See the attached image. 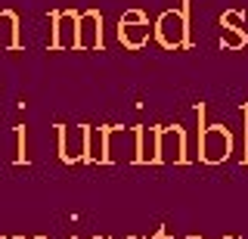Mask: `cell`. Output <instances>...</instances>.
<instances>
[{
    "label": "cell",
    "instance_id": "1",
    "mask_svg": "<svg viewBox=\"0 0 248 239\" xmlns=\"http://www.w3.org/2000/svg\"><path fill=\"white\" fill-rule=\"evenodd\" d=\"M186 13H189V3L183 0L180 10H168L161 13L158 22H155V34L165 44L168 50H180L189 44V22H186Z\"/></svg>",
    "mask_w": 248,
    "mask_h": 239
},
{
    "label": "cell",
    "instance_id": "2",
    "mask_svg": "<svg viewBox=\"0 0 248 239\" xmlns=\"http://www.w3.org/2000/svg\"><path fill=\"white\" fill-rule=\"evenodd\" d=\"M232 152V137L223 125H208L202 130V161L208 165H220Z\"/></svg>",
    "mask_w": 248,
    "mask_h": 239
},
{
    "label": "cell",
    "instance_id": "3",
    "mask_svg": "<svg viewBox=\"0 0 248 239\" xmlns=\"http://www.w3.org/2000/svg\"><path fill=\"white\" fill-rule=\"evenodd\" d=\"M78 50H96L103 47V16L96 10H87L78 16Z\"/></svg>",
    "mask_w": 248,
    "mask_h": 239
},
{
    "label": "cell",
    "instance_id": "4",
    "mask_svg": "<svg viewBox=\"0 0 248 239\" xmlns=\"http://www.w3.org/2000/svg\"><path fill=\"white\" fill-rule=\"evenodd\" d=\"M158 161H186L183 127H158Z\"/></svg>",
    "mask_w": 248,
    "mask_h": 239
},
{
    "label": "cell",
    "instance_id": "5",
    "mask_svg": "<svg viewBox=\"0 0 248 239\" xmlns=\"http://www.w3.org/2000/svg\"><path fill=\"white\" fill-rule=\"evenodd\" d=\"M59 149L65 161L84 159L87 152V125H78V127H59Z\"/></svg>",
    "mask_w": 248,
    "mask_h": 239
},
{
    "label": "cell",
    "instance_id": "6",
    "mask_svg": "<svg viewBox=\"0 0 248 239\" xmlns=\"http://www.w3.org/2000/svg\"><path fill=\"white\" fill-rule=\"evenodd\" d=\"M53 25H56V32H53V47L56 50L75 47V41H78V16L75 13H53Z\"/></svg>",
    "mask_w": 248,
    "mask_h": 239
},
{
    "label": "cell",
    "instance_id": "7",
    "mask_svg": "<svg viewBox=\"0 0 248 239\" xmlns=\"http://www.w3.org/2000/svg\"><path fill=\"white\" fill-rule=\"evenodd\" d=\"M137 161H158V127H137Z\"/></svg>",
    "mask_w": 248,
    "mask_h": 239
},
{
    "label": "cell",
    "instance_id": "8",
    "mask_svg": "<svg viewBox=\"0 0 248 239\" xmlns=\"http://www.w3.org/2000/svg\"><path fill=\"white\" fill-rule=\"evenodd\" d=\"M118 37H121L124 47L140 50L146 44V37H149V25H146V22H121V25H118Z\"/></svg>",
    "mask_w": 248,
    "mask_h": 239
},
{
    "label": "cell",
    "instance_id": "9",
    "mask_svg": "<svg viewBox=\"0 0 248 239\" xmlns=\"http://www.w3.org/2000/svg\"><path fill=\"white\" fill-rule=\"evenodd\" d=\"M87 161H108L106 159V130L87 127V152H84Z\"/></svg>",
    "mask_w": 248,
    "mask_h": 239
},
{
    "label": "cell",
    "instance_id": "10",
    "mask_svg": "<svg viewBox=\"0 0 248 239\" xmlns=\"http://www.w3.org/2000/svg\"><path fill=\"white\" fill-rule=\"evenodd\" d=\"M245 44H248V32H245V28L223 25V32H220V47L223 50H242Z\"/></svg>",
    "mask_w": 248,
    "mask_h": 239
},
{
    "label": "cell",
    "instance_id": "11",
    "mask_svg": "<svg viewBox=\"0 0 248 239\" xmlns=\"http://www.w3.org/2000/svg\"><path fill=\"white\" fill-rule=\"evenodd\" d=\"M16 16L13 13H0V47H16Z\"/></svg>",
    "mask_w": 248,
    "mask_h": 239
},
{
    "label": "cell",
    "instance_id": "12",
    "mask_svg": "<svg viewBox=\"0 0 248 239\" xmlns=\"http://www.w3.org/2000/svg\"><path fill=\"white\" fill-rule=\"evenodd\" d=\"M220 25H230V28H242L245 25V13L242 10H227L220 16Z\"/></svg>",
    "mask_w": 248,
    "mask_h": 239
},
{
    "label": "cell",
    "instance_id": "13",
    "mask_svg": "<svg viewBox=\"0 0 248 239\" xmlns=\"http://www.w3.org/2000/svg\"><path fill=\"white\" fill-rule=\"evenodd\" d=\"M121 22H146V16H143L140 10H127V13L121 16Z\"/></svg>",
    "mask_w": 248,
    "mask_h": 239
},
{
    "label": "cell",
    "instance_id": "14",
    "mask_svg": "<svg viewBox=\"0 0 248 239\" xmlns=\"http://www.w3.org/2000/svg\"><path fill=\"white\" fill-rule=\"evenodd\" d=\"M158 239H165V233H158Z\"/></svg>",
    "mask_w": 248,
    "mask_h": 239
},
{
    "label": "cell",
    "instance_id": "15",
    "mask_svg": "<svg viewBox=\"0 0 248 239\" xmlns=\"http://www.w3.org/2000/svg\"><path fill=\"white\" fill-rule=\"evenodd\" d=\"M230 239H239V236H230Z\"/></svg>",
    "mask_w": 248,
    "mask_h": 239
},
{
    "label": "cell",
    "instance_id": "16",
    "mask_svg": "<svg viewBox=\"0 0 248 239\" xmlns=\"http://www.w3.org/2000/svg\"><path fill=\"white\" fill-rule=\"evenodd\" d=\"M189 239H196V236H189Z\"/></svg>",
    "mask_w": 248,
    "mask_h": 239
}]
</instances>
